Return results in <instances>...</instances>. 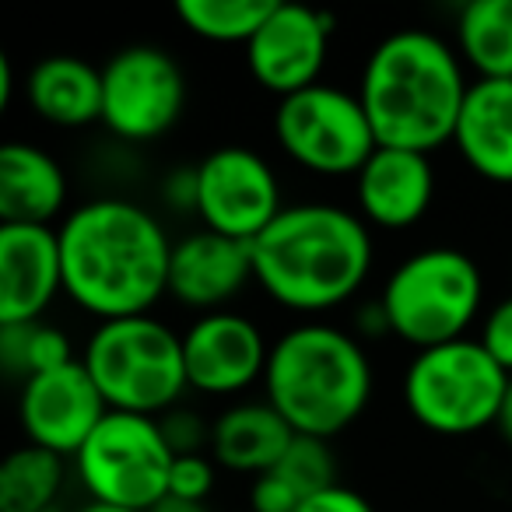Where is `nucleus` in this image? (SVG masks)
I'll return each mask as SVG.
<instances>
[{"instance_id": "1", "label": "nucleus", "mask_w": 512, "mask_h": 512, "mask_svg": "<svg viewBox=\"0 0 512 512\" xmlns=\"http://www.w3.org/2000/svg\"><path fill=\"white\" fill-rule=\"evenodd\" d=\"M64 295L95 320L151 313L169 295L176 239L151 207L130 197H88L57 225Z\"/></svg>"}, {"instance_id": "2", "label": "nucleus", "mask_w": 512, "mask_h": 512, "mask_svg": "<svg viewBox=\"0 0 512 512\" xmlns=\"http://www.w3.org/2000/svg\"><path fill=\"white\" fill-rule=\"evenodd\" d=\"M249 249L253 281L267 299L306 316L330 313L355 299L376 260L362 214L330 200L285 204Z\"/></svg>"}, {"instance_id": "3", "label": "nucleus", "mask_w": 512, "mask_h": 512, "mask_svg": "<svg viewBox=\"0 0 512 512\" xmlns=\"http://www.w3.org/2000/svg\"><path fill=\"white\" fill-rule=\"evenodd\" d=\"M355 92L379 144L432 155L453 141L470 81L439 32L397 29L372 46Z\"/></svg>"}, {"instance_id": "4", "label": "nucleus", "mask_w": 512, "mask_h": 512, "mask_svg": "<svg viewBox=\"0 0 512 512\" xmlns=\"http://www.w3.org/2000/svg\"><path fill=\"white\" fill-rule=\"evenodd\" d=\"M372 386V358L355 330L327 320H306L288 327L271 344L264 400L278 407L295 435H341L365 414Z\"/></svg>"}, {"instance_id": "5", "label": "nucleus", "mask_w": 512, "mask_h": 512, "mask_svg": "<svg viewBox=\"0 0 512 512\" xmlns=\"http://www.w3.org/2000/svg\"><path fill=\"white\" fill-rule=\"evenodd\" d=\"M81 362L109 411L162 418L172 407H179L190 386L183 334H176L155 313L95 323Z\"/></svg>"}, {"instance_id": "6", "label": "nucleus", "mask_w": 512, "mask_h": 512, "mask_svg": "<svg viewBox=\"0 0 512 512\" xmlns=\"http://www.w3.org/2000/svg\"><path fill=\"white\" fill-rule=\"evenodd\" d=\"M379 302L393 337L414 351L470 337L484 306V274L470 253L456 246H425L404 256L383 281Z\"/></svg>"}, {"instance_id": "7", "label": "nucleus", "mask_w": 512, "mask_h": 512, "mask_svg": "<svg viewBox=\"0 0 512 512\" xmlns=\"http://www.w3.org/2000/svg\"><path fill=\"white\" fill-rule=\"evenodd\" d=\"M509 379L477 337H460L414 351L404 372V404L421 428L460 439L495 428Z\"/></svg>"}, {"instance_id": "8", "label": "nucleus", "mask_w": 512, "mask_h": 512, "mask_svg": "<svg viewBox=\"0 0 512 512\" xmlns=\"http://www.w3.org/2000/svg\"><path fill=\"white\" fill-rule=\"evenodd\" d=\"M172 446L162 421L148 414L109 411L74 456V474L88 491V502L151 512L169 495Z\"/></svg>"}, {"instance_id": "9", "label": "nucleus", "mask_w": 512, "mask_h": 512, "mask_svg": "<svg viewBox=\"0 0 512 512\" xmlns=\"http://www.w3.org/2000/svg\"><path fill=\"white\" fill-rule=\"evenodd\" d=\"M274 141L299 169L327 179H355L379 148L358 92L330 81H316L288 99H278Z\"/></svg>"}, {"instance_id": "10", "label": "nucleus", "mask_w": 512, "mask_h": 512, "mask_svg": "<svg viewBox=\"0 0 512 512\" xmlns=\"http://www.w3.org/2000/svg\"><path fill=\"white\" fill-rule=\"evenodd\" d=\"M186 109V74L169 50L134 43L102 64V127L120 141H155Z\"/></svg>"}, {"instance_id": "11", "label": "nucleus", "mask_w": 512, "mask_h": 512, "mask_svg": "<svg viewBox=\"0 0 512 512\" xmlns=\"http://www.w3.org/2000/svg\"><path fill=\"white\" fill-rule=\"evenodd\" d=\"M197 207L200 228L239 242H253L281 211H285V190L260 151L246 144H221L207 151L197 165Z\"/></svg>"}, {"instance_id": "12", "label": "nucleus", "mask_w": 512, "mask_h": 512, "mask_svg": "<svg viewBox=\"0 0 512 512\" xmlns=\"http://www.w3.org/2000/svg\"><path fill=\"white\" fill-rule=\"evenodd\" d=\"M271 344L260 323L239 309L197 313L183 330L186 379L204 397H235L253 383H264Z\"/></svg>"}, {"instance_id": "13", "label": "nucleus", "mask_w": 512, "mask_h": 512, "mask_svg": "<svg viewBox=\"0 0 512 512\" xmlns=\"http://www.w3.org/2000/svg\"><path fill=\"white\" fill-rule=\"evenodd\" d=\"M337 32L334 15L306 4H274L271 18L246 43V67L256 85L278 99L316 85Z\"/></svg>"}, {"instance_id": "14", "label": "nucleus", "mask_w": 512, "mask_h": 512, "mask_svg": "<svg viewBox=\"0 0 512 512\" xmlns=\"http://www.w3.org/2000/svg\"><path fill=\"white\" fill-rule=\"evenodd\" d=\"M106 414V400L81 358L25 379L18 390V421H22L25 439L67 460L78 456V449Z\"/></svg>"}, {"instance_id": "15", "label": "nucleus", "mask_w": 512, "mask_h": 512, "mask_svg": "<svg viewBox=\"0 0 512 512\" xmlns=\"http://www.w3.org/2000/svg\"><path fill=\"white\" fill-rule=\"evenodd\" d=\"M64 292L53 225H0V323H36Z\"/></svg>"}, {"instance_id": "16", "label": "nucleus", "mask_w": 512, "mask_h": 512, "mask_svg": "<svg viewBox=\"0 0 512 512\" xmlns=\"http://www.w3.org/2000/svg\"><path fill=\"white\" fill-rule=\"evenodd\" d=\"M435 200L432 155L379 144L355 176V211L365 225L400 232L418 225Z\"/></svg>"}, {"instance_id": "17", "label": "nucleus", "mask_w": 512, "mask_h": 512, "mask_svg": "<svg viewBox=\"0 0 512 512\" xmlns=\"http://www.w3.org/2000/svg\"><path fill=\"white\" fill-rule=\"evenodd\" d=\"M253 281V249L249 242L228 239L211 228L186 232L172 246L169 295L179 306L214 313Z\"/></svg>"}, {"instance_id": "18", "label": "nucleus", "mask_w": 512, "mask_h": 512, "mask_svg": "<svg viewBox=\"0 0 512 512\" xmlns=\"http://www.w3.org/2000/svg\"><path fill=\"white\" fill-rule=\"evenodd\" d=\"M67 197H71L67 172L46 148L32 141H8L0 148L4 225H53L67 211Z\"/></svg>"}, {"instance_id": "19", "label": "nucleus", "mask_w": 512, "mask_h": 512, "mask_svg": "<svg viewBox=\"0 0 512 512\" xmlns=\"http://www.w3.org/2000/svg\"><path fill=\"white\" fill-rule=\"evenodd\" d=\"M453 144L481 179L512 186V78L470 81Z\"/></svg>"}, {"instance_id": "20", "label": "nucleus", "mask_w": 512, "mask_h": 512, "mask_svg": "<svg viewBox=\"0 0 512 512\" xmlns=\"http://www.w3.org/2000/svg\"><path fill=\"white\" fill-rule=\"evenodd\" d=\"M295 439V428L271 400H235L214 418L211 456L232 474L260 477L281 463Z\"/></svg>"}, {"instance_id": "21", "label": "nucleus", "mask_w": 512, "mask_h": 512, "mask_svg": "<svg viewBox=\"0 0 512 512\" xmlns=\"http://www.w3.org/2000/svg\"><path fill=\"white\" fill-rule=\"evenodd\" d=\"M25 99L39 120L53 127H92L102 123V67L74 53H53L32 64Z\"/></svg>"}, {"instance_id": "22", "label": "nucleus", "mask_w": 512, "mask_h": 512, "mask_svg": "<svg viewBox=\"0 0 512 512\" xmlns=\"http://www.w3.org/2000/svg\"><path fill=\"white\" fill-rule=\"evenodd\" d=\"M456 53L477 81L512 78V0H470L456 15Z\"/></svg>"}, {"instance_id": "23", "label": "nucleus", "mask_w": 512, "mask_h": 512, "mask_svg": "<svg viewBox=\"0 0 512 512\" xmlns=\"http://www.w3.org/2000/svg\"><path fill=\"white\" fill-rule=\"evenodd\" d=\"M64 484L67 456L25 442L0 463V512H50Z\"/></svg>"}, {"instance_id": "24", "label": "nucleus", "mask_w": 512, "mask_h": 512, "mask_svg": "<svg viewBox=\"0 0 512 512\" xmlns=\"http://www.w3.org/2000/svg\"><path fill=\"white\" fill-rule=\"evenodd\" d=\"M71 337L46 320L36 323H0V365L18 383L32 376H43L50 369L74 362Z\"/></svg>"}, {"instance_id": "25", "label": "nucleus", "mask_w": 512, "mask_h": 512, "mask_svg": "<svg viewBox=\"0 0 512 512\" xmlns=\"http://www.w3.org/2000/svg\"><path fill=\"white\" fill-rule=\"evenodd\" d=\"M278 0H179L176 15L197 39L207 43H242L260 32Z\"/></svg>"}, {"instance_id": "26", "label": "nucleus", "mask_w": 512, "mask_h": 512, "mask_svg": "<svg viewBox=\"0 0 512 512\" xmlns=\"http://www.w3.org/2000/svg\"><path fill=\"white\" fill-rule=\"evenodd\" d=\"M274 470H278L302 498L337 484V456H334V449H330V439H316V435H295L288 453L281 456V463Z\"/></svg>"}, {"instance_id": "27", "label": "nucleus", "mask_w": 512, "mask_h": 512, "mask_svg": "<svg viewBox=\"0 0 512 512\" xmlns=\"http://www.w3.org/2000/svg\"><path fill=\"white\" fill-rule=\"evenodd\" d=\"M218 481V463L211 453H183L172 460L169 470V495L183 502H207Z\"/></svg>"}, {"instance_id": "28", "label": "nucleus", "mask_w": 512, "mask_h": 512, "mask_svg": "<svg viewBox=\"0 0 512 512\" xmlns=\"http://www.w3.org/2000/svg\"><path fill=\"white\" fill-rule=\"evenodd\" d=\"M162 432L165 442L172 446V453H211V428L214 421H207L204 414L190 411V407H172L169 414H162Z\"/></svg>"}, {"instance_id": "29", "label": "nucleus", "mask_w": 512, "mask_h": 512, "mask_svg": "<svg viewBox=\"0 0 512 512\" xmlns=\"http://www.w3.org/2000/svg\"><path fill=\"white\" fill-rule=\"evenodd\" d=\"M477 341H481V348L512 376V295L509 299H498L495 306L484 313Z\"/></svg>"}, {"instance_id": "30", "label": "nucleus", "mask_w": 512, "mask_h": 512, "mask_svg": "<svg viewBox=\"0 0 512 512\" xmlns=\"http://www.w3.org/2000/svg\"><path fill=\"white\" fill-rule=\"evenodd\" d=\"M249 505H253V512H295L302 505V495L278 470H267L249 484Z\"/></svg>"}, {"instance_id": "31", "label": "nucleus", "mask_w": 512, "mask_h": 512, "mask_svg": "<svg viewBox=\"0 0 512 512\" xmlns=\"http://www.w3.org/2000/svg\"><path fill=\"white\" fill-rule=\"evenodd\" d=\"M295 512H376V505L362 495V491L348 488V484H330V488L316 491V495L302 498Z\"/></svg>"}, {"instance_id": "32", "label": "nucleus", "mask_w": 512, "mask_h": 512, "mask_svg": "<svg viewBox=\"0 0 512 512\" xmlns=\"http://www.w3.org/2000/svg\"><path fill=\"white\" fill-rule=\"evenodd\" d=\"M393 334L390 320H386V309L379 299H369L355 309V337L358 341H376V337Z\"/></svg>"}, {"instance_id": "33", "label": "nucleus", "mask_w": 512, "mask_h": 512, "mask_svg": "<svg viewBox=\"0 0 512 512\" xmlns=\"http://www.w3.org/2000/svg\"><path fill=\"white\" fill-rule=\"evenodd\" d=\"M11 95H15V64L8 53H0V109L11 106Z\"/></svg>"}, {"instance_id": "34", "label": "nucleus", "mask_w": 512, "mask_h": 512, "mask_svg": "<svg viewBox=\"0 0 512 512\" xmlns=\"http://www.w3.org/2000/svg\"><path fill=\"white\" fill-rule=\"evenodd\" d=\"M495 428H498V435L512 446V379H509V390H505V400H502V411H498Z\"/></svg>"}, {"instance_id": "35", "label": "nucleus", "mask_w": 512, "mask_h": 512, "mask_svg": "<svg viewBox=\"0 0 512 512\" xmlns=\"http://www.w3.org/2000/svg\"><path fill=\"white\" fill-rule=\"evenodd\" d=\"M151 512H207V505L204 502H183V498L165 495L162 502H158Z\"/></svg>"}, {"instance_id": "36", "label": "nucleus", "mask_w": 512, "mask_h": 512, "mask_svg": "<svg viewBox=\"0 0 512 512\" xmlns=\"http://www.w3.org/2000/svg\"><path fill=\"white\" fill-rule=\"evenodd\" d=\"M78 512H134V509H120V505H106V502H88Z\"/></svg>"}]
</instances>
